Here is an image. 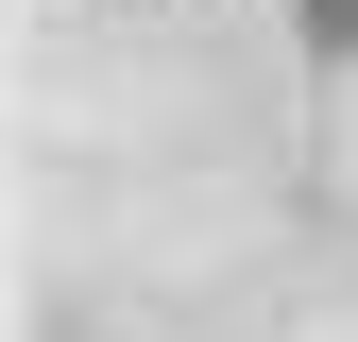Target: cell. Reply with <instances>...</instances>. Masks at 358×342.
Masks as SVG:
<instances>
[{
	"instance_id": "6da1fadb",
	"label": "cell",
	"mask_w": 358,
	"mask_h": 342,
	"mask_svg": "<svg viewBox=\"0 0 358 342\" xmlns=\"http://www.w3.org/2000/svg\"><path fill=\"white\" fill-rule=\"evenodd\" d=\"M290 34H307L324 69H358V0H290Z\"/></svg>"
}]
</instances>
